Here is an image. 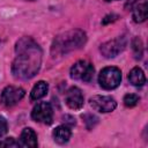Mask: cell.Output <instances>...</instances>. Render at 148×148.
<instances>
[{
	"instance_id": "cell-1",
	"label": "cell",
	"mask_w": 148,
	"mask_h": 148,
	"mask_svg": "<svg viewBox=\"0 0 148 148\" xmlns=\"http://www.w3.org/2000/svg\"><path fill=\"white\" fill-rule=\"evenodd\" d=\"M15 59L12 73L16 79L29 80L34 77L42 65V49L30 37H22L15 45Z\"/></svg>"
},
{
	"instance_id": "cell-2",
	"label": "cell",
	"mask_w": 148,
	"mask_h": 148,
	"mask_svg": "<svg viewBox=\"0 0 148 148\" xmlns=\"http://www.w3.org/2000/svg\"><path fill=\"white\" fill-rule=\"evenodd\" d=\"M87 42V35L82 30H69L58 35L52 43L51 53L53 57L67 54L68 52L75 51L82 47Z\"/></svg>"
},
{
	"instance_id": "cell-3",
	"label": "cell",
	"mask_w": 148,
	"mask_h": 148,
	"mask_svg": "<svg viewBox=\"0 0 148 148\" xmlns=\"http://www.w3.org/2000/svg\"><path fill=\"white\" fill-rule=\"evenodd\" d=\"M120 81H121V72L119 68L113 66L103 68L98 75L99 86L106 90L117 88L120 84Z\"/></svg>"
},
{
	"instance_id": "cell-4",
	"label": "cell",
	"mask_w": 148,
	"mask_h": 148,
	"mask_svg": "<svg viewBox=\"0 0 148 148\" xmlns=\"http://www.w3.org/2000/svg\"><path fill=\"white\" fill-rule=\"evenodd\" d=\"M126 44H127L126 36H119L114 39L103 43L99 47V51L105 58H114L125 50Z\"/></svg>"
},
{
	"instance_id": "cell-5",
	"label": "cell",
	"mask_w": 148,
	"mask_h": 148,
	"mask_svg": "<svg viewBox=\"0 0 148 148\" xmlns=\"http://www.w3.org/2000/svg\"><path fill=\"white\" fill-rule=\"evenodd\" d=\"M94 73H95L94 66L86 60H79L71 68V76L75 80H80L84 82L91 81Z\"/></svg>"
},
{
	"instance_id": "cell-6",
	"label": "cell",
	"mask_w": 148,
	"mask_h": 148,
	"mask_svg": "<svg viewBox=\"0 0 148 148\" xmlns=\"http://www.w3.org/2000/svg\"><path fill=\"white\" fill-rule=\"evenodd\" d=\"M31 118L35 121L50 125L53 120V110L49 102H39L31 111Z\"/></svg>"
},
{
	"instance_id": "cell-7",
	"label": "cell",
	"mask_w": 148,
	"mask_h": 148,
	"mask_svg": "<svg viewBox=\"0 0 148 148\" xmlns=\"http://www.w3.org/2000/svg\"><path fill=\"white\" fill-rule=\"evenodd\" d=\"M90 105L95 111L102 112V113H106V112H111L116 109L117 106V102L114 101L113 97L111 96H104V95H95L92 96L90 99Z\"/></svg>"
},
{
	"instance_id": "cell-8",
	"label": "cell",
	"mask_w": 148,
	"mask_h": 148,
	"mask_svg": "<svg viewBox=\"0 0 148 148\" xmlns=\"http://www.w3.org/2000/svg\"><path fill=\"white\" fill-rule=\"evenodd\" d=\"M25 95V91L21 87L8 86L1 92V103L6 106H13L18 103Z\"/></svg>"
},
{
	"instance_id": "cell-9",
	"label": "cell",
	"mask_w": 148,
	"mask_h": 148,
	"mask_svg": "<svg viewBox=\"0 0 148 148\" xmlns=\"http://www.w3.org/2000/svg\"><path fill=\"white\" fill-rule=\"evenodd\" d=\"M65 101H66V104L73 110H80L84 103L82 91L77 87H71L67 90L65 95Z\"/></svg>"
},
{
	"instance_id": "cell-10",
	"label": "cell",
	"mask_w": 148,
	"mask_h": 148,
	"mask_svg": "<svg viewBox=\"0 0 148 148\" xmlns=\"http://www.w3.org/2000/svg\"><path fill=\"white\" fill-rule=\"evenodd\" d=\"M18 146L21 147H36L37 146V135L32 128H24L20 135Z\"/></svg>"
},
{
	"instance_id": "cell-11",
	"label": "cell",
	"mask_w": 148,
	"mask_h": 148,
	"mask_svg": "<svg viewBox=\"0 0 148 148\" xmlns=\"http://www.w3.org/2000/svg\"><path fill=\"white\" fill-rule=\"evenodd\" d=\"M53 139L56 142L60 143V145H64L66 142H68L71 135H72V132H71V128L67 126V125H60L58 127H56L53 130Z\"/></svg>"
},
{
	"instance_id": "cell-12",
	"label": "cell",
	"mask_w": 148,
	"mask_h": 148,
	"mask_svg": "<svg viewBox=\"0 0 148 148\" xmlns=\"http://www.w3.org/2000/svg\"><path fill=\"white\" fill-rule=\"evenodd\" d=\"M147 13H148L147 1L143 0L142 2H136L133 6V20H134V22L141 23V22L146 21Z\"/></svg>"
},
{
	"instance_id": "cell-13",
	"label": "cell",
	"mask_w": 148,
	"mask_h": 148,
	"mask_svg": "<svg viewBox=\"0 0 148 148\" xmlns=\"http://www.w3.org/2000/svg\"><path fill=\"white\" fill-rule=\"evenodd\" d=\"M128 80L130 82L135 86V87H141L146 83V76H145V73L140 68V67H134L132 68V71L130 72L128 74Z\"/></svg>"
},
{
	"instance_id": "cell-14",
	"label": "cell",
	"mask_w": 148,
	"mask_h": 148,
	"mask_svg": "<svg viewBox=\"0 0 148 148\" xmlns=\"http://www.w3.org/2000/svg\"><path fill=\"white\" fill-rule=\"evenodd\" d=\"M47 90H49V84L45 81H38L34 86V88H32V90L30 92V98L32 101L40 99L47 94Z\"/></svg>"
},
{
	"instance_id": "cell-15",
	"label": "cell",
	"mask_w": 148,
	"mask_h": 148,
	"mask_svg": "<svg viewBox=\"0 0 148 148\" xmlns=\"http://www.w3.org/2000/svg\"><path fill=\"white\" fill-rule=\"evenodd\" d=\"M132 50L134 53V57L136 59H140L143 54V46H142V42L139 37H134V39L132 40Z\"/></svg>"
},
{
	"instance_id": "cell-16",
	"label": "cell",
	"mask_w": 148,
	"mask_h": 148,
	"mask_svg": "<svg viewBox=\"0 0 148 148\" xmlns=\"http://www.w3.org/2000/svg\"><path fill=\"white\" fill-rule=\"evenodd\" d=\"M139 99L140 98H139L138 95H135V94H127L124 97V104L127 108H133V106H135L138 104Z\"/></svg>"
},
{
	"instance_id": "cell-17",
	"label": "cell",
	"mask_w": 148,
	"mask_h": 148,
	"mask_svg": "<svg viewBox=\"0 0 148 148\" xmlns=\"http://www.w3.org/2000/svg\"><path fill=\"white\" fill-rule=\"evenodd\" d=\"M82 118H83V120H84V123L87 125V128H89V130L92 128L98 121V118L95 117L94 114H90V113H87V114L82 116Z\"/></svg>"
},
{
	"instance_id": "cell-18",
	"label": "cell",
	"mask_w": 148,
	"mask_h": 148,
	"mask_svg": "<svg viewBox=\"0 0 148 148\" xmlns=\"http://www.w3.org/2000/svg\"><path fill=\"white\" fill-rule=\"evenodd\" d=\"M0 147H18V142L15 141L14 138H7V139H3L2 141H0Z\"/></svg>"
},
{
	"instance_id": "cell-19",
	"label": "cell",
	"mask_w": 148,
	"mask_h": 148,
	"mask_svg": "<svg viewBox=\"0 0 148 148\" xmlns=\"http://www.w3.org/2000/svg\"><path fill=\"white\" fill-rule=\"evenodd\" d=\"M7 133V120L0 116V138Z\"/></svg>"
},
{
	"instance_id": "cell-20",
	"label": "cell",
	"mask_w": 148,
	"mask_h": 148,
	"mask_svg": "<svg viewBox=\"0 0 148 148\" xmlns=\"http://www.w3.org/2000/svg\"><path fill=\"white\" fill-rule=\"evenodd\" d=\"M117 18H118V16H117V15H114V14L106 15V16L104 17V20L102 21V23H103V24H108L109 22H114Z\"/></svg>"
},
{
	"instance_id": "cell-21",
	"label": "cell",
	"mask_w": 148,
	"mask_h": 148,
	"mask_svg": "<svg viewBox=\"0 0 148 148\" xmlns=\"http://www.w3.org/2000/svg\"><path fill=\"white\" fill-rule=\"evenodd\" d=\"M105 1H113V0H105Z\"/></svg>"
},
{
	"instance_id": "cell-22",
	"label": "cell",
	"mask_w": 148,
	"mask_h": 148,
	"mask_svg": "<svg viewBox=\"0 0 148 148\" xmlns=\"http://www.w3.org/2000/svg\"><path fill=\"white\" fill-rule=\"evenodd\" d=\"M29 1H35V0H29Z\"/></svg>"
}]
</instances>
